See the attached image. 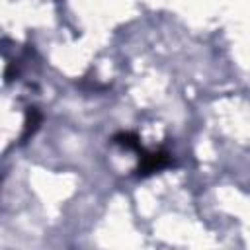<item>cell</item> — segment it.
Returning <instances> with one entry per match:
<instances>
[{
  "mask_svg": "<svg viewBox=\"0 0 250 250\" xmlns=\"http://www.w3.org/2000/svg\"><path fill=\"white\" fill-rule=\"evenodd\" d=\"M41 111L37 107H27L25 111V121H23V131H21V137H20V143H25L29 137H33V133L39 129L41 125Z\"/></svg>",
  "mask_w": 250,
  "mask_h": 250,
  "instance_id": "7a4b0ae2",
  "label": "cell"
},
{
  "mask_svg": "<svg viewBox=\"0 0 250 250\" xmlns=\"http://www.w3.org/2000/svg\"><path fill=\"white\" fill-rule=\"evenodd\" d=\"M170 162H172V158H170V152L168 150H164V148H158V150H146V148H143L139 152V164H137V170L135 172L145 178V176H150V174L166 168Z\"/></svg>",
  "mask_w": 250,
  "mask_h": 250,
  "instance_id": "6da1fadb",
  "label": "cell"
},
{
  "mask_svg": "<svg viewBox=\"0 0 250 250\" xmlns=\"http://www.w3.org/2000/svg\"><path fill=\"white\" fill-rule=\"evenodd\" d=\"M111 141H113V145H117V146H123V148H127V150H135L137 154L143 150V145H141L139 137H137L135 133H131V131H121V133L113 135Z\"/></svg>",
  "mask_w": 250,
  "mask_h": 250,
  "instance_id": "3957f363",
  "label": "cell"
}]
</instances>
